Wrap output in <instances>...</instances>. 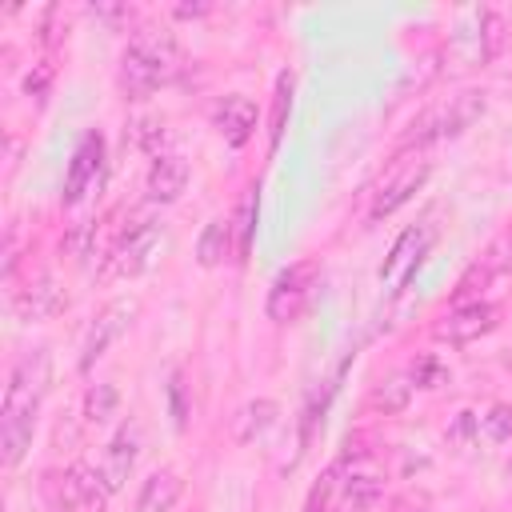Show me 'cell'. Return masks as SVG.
<instances>
[{"label":"cell","instance_id":"obj_20","mask_svg":"<svg viewBox=\"0 0 512 512\" xmlns=\"http://www.w3.org/2000/svg\"><path fill=\"white\" fill-rule=\"evenodd\" d=\"M428 240H432V228H408L400 240H396V248H392V256L384 260V268H380V276H396L400 272V264H412V252L420 256L424 248H428Z\"/></svg>","mask_w":512,"mask_h":512},{"label":"cell","instance_id":"obj_27","mask_svg":"<svg viewBox=\"0 0 512 512\" xmlns=\"http://www.w3.org/2000/svg\"><path fill=\"white\" fill-rule=\"evenodd\" d=\"M168 404H172L176 428H184L188 424V404H184V376L180 372H172V380H168Z\"/></svg>","mask_w":512,"mask_h":512},{"label":"cell","instance_id":"obj_22","mask_svg":"<svg viewBox=\"0 0 512 512\" xmlns=\"http://www.w3.org/2000/svg\"><path fill=\"white\" fill-rule=\"evenodd\" d=\"M116 408H120V392H116L112 384H92V388H88V396H84V416H88L92 424H104L108 416H116Z\"/></svg>","mask_w":512,"mask_h":512},{"label":"cell","instance_id":"obj_28","mask_svg":"<svg viewBox=\"0 0 512 512\" xmlns=\"http://www.w3.org/2000/svg\"><path fill=\"white\" fill-rule=\"evenodd\" d=\"M476 424H480V420H476L472 412H460V416H456V424L448 428V440H452V444H468V440H472V432H476Z\"/></svg>","mask_w":512,"mask_h":512},{"label":"cell","instance_id":"obj_18","mask_svg":"<svg viewBox=\"0 0 512 512\" xmlns=\"http://www.w3.org/2000/svg\"><path fill=\"white\" fill-rule=\"evenodd\" d=\"M228 244H232V224L228 220H208L204 232H200V240H196L200 268H216L228 256Z\"/></svg>","mask_w":512,"mask_h":512},{"label":"cell","instance_id":"obj_23","mask_svg":"<svg viewBox=\"0 0 512 512\" xmlns=\"http://www.w3.org/2000/svg\"><path fill=\"white\" fill-rule=\"evenodd\" d=\"M480 428L492 444H504L512 440V404H492L484 416H480Z\"/></svg>","mask_w":512,"mask_h":512},{"label":"cell","instance_id":"obj_29","mask_svg":"<svg viewBox=\"0 0 512 512\" xmlns=\"http://www.w3.org/2000/svg\"><path fill=\"white\" fill-rule=\"evenodd\" d=\"M92 12H96L100 20H112V24H116V20H128V16H132V8H124V4H96Z\"/></svg>","mask_w":512,"mask_h":512},{"label":"cell","instance_id":"obj_2","mask_svg":"<svg viewBox=\"0 0 512 512\" xmlns=\"http://www.w3.org/2000/svg\"><path fill=\"white\" fill-rule=\"evenodd\" d=\"M180 68V48L172 40L168 28L160 24H140L120 56V92L128 100H144L152 96L160 84H168Z\"/></svg>","mask_w":512,"mask_h":512},{"label":"cell","instance_id":"obj_30","mask_svg":"<svg viewBox=\"0 0 512 512\" xmlns=\"http://www.w3.org/2000/svg\"><path fill=\"white\" fill-rule=\"evenodd\" d=\"M208 12V4H180L176 8V16H204Z\"/></svg>","mask_w":512,"mask_h":512},{"label":"cell","instance_id":"obj_25","mask_svg":"<svg viewBox=\"0 0 512 512\" xmlns=\"http://www.w3.org/2000/svg\"><path fill=\"white\" fill-rule=\"evenodd\" d=\"M480 28H484L480 32V52H484V60H492L504 44V20L496 12H480Z\"/></svg>","mask_w":512,"mask_h":512},{"label":"cell","instance_id":"obj_16","mask_svg":"<svg viewBox=\"0 0 512 512\" xmlns=\"http://www.w3.org/2000/svg\"><path fill=\"white\" fill-rule=\"evenodd\" d=\"M276 416H280L276 400H248V404L232 416V436H236V444H252V440H260V436L276 424Z\"/></svg>","mask_w":512,"mask_h":512},{"label":"cell","instance_id":"obj_13","mask_svg":"<svg viewBox=\"0 0 512 512\" xmlns=\"http://www.w3.org/2000/svg\"><path fill=\"white\" fill-rule=\"evenodd\" d=\"M184 188H188V164L172 152L156 156L152 168H148V200L152 204H172V200H180Z\"/></svg>","mask_w":512,"mask_h":512},{"label":"cell","instance_id":"obj_26","mask_svg":"<svg viewBox=\"0 0 512 512\" xmlns=\"http://www.w3.org/2000/svg\"><path fill=\"white\" fill-rule=\"evenodd\" d=\"M48 88H52V64H48V60H40V64H32V72L24 76V92H28V96H36V100H44V96H48Z\"/></svg>","mask_w":512,"mask_h":512},{"label":"cell","instance_id":"obj_31","mask_svg":"<svg viewBox=\"0 0 512 512\" xmlns=\"http://www.w3.org/2000/svg\"><path fill=\"white\" fill-rule=\"evenodd\" d=\"M508 472H512V464H508Z\"/></svg>","mask_w":512,"mask_h":512},{"label":"cell","instance_id":"obj_12","mask_svg":"<svg viewBox=\"0 0 512 512\" xmlns=\"http://www.w3.org/2000/svg\"><path fill=\"white\" fill-rule=\"evenodd\" d=\"M136 456H140V428L136 424H124L112 440H108V452H104V480H108V488L116 492L128 476H132V468H136Z\"/></svg>","mask_w":512,"mask_h":512},{"label":"cell","instance_id":"obj_11","mask_svg":"<svg viewBox=\"0 0 512 512\" xmlns=\"http://www.w3.org/2000/svg\"><path fill=\"white\" fill-rule=\"evenodd\" d=\"M64 304H68V300H64V288H60L52 276H40V280H32L24 292L12 296V308H16L20 320H48V316H56Z\"/></svg>","mask_w":512,"mask_h":512},{"label":"cell","instance_id":"obj_17","mask_svg":"<svg viewBox=\"0 0 512 512\" xmlns=\"http://www.w3.org/2000/svg\"><path fill=\"white\" fill-rule=\"evenodd\" d=\"M412 376L408 372H392V376H384L376 388H372V408L376 412H384V416H392V412H404L408 408V400H412Z\"/></svg>","mask_w":512,"mask_h":512},{"label":"cell","instance_id":"obj_4","mask_svg":"<svg viewBox=\"0 0 512 512\" xmlns=\"http://www.w3.org/2000/svg\"><path fill=\"white\" fill-rule=\"evenodd\" d=\"M48 488H56V508L64 512H104L108 508V480L104 472H96L92 464H72L60 476H48Z\"/></svg>","mask_w":512,"mask_h":512},{"label":"cell","instance_id":"obj_24","mask_svg":"<svg viewBox=\"0 0 512 512\" xmlns=\"http://www.w3.org/2000/svg\"><path fill=\"white\" fill-rule=\"evenodd\" d=\"M408 376H412L416 388H440V384H448V368H444L436 356H420Z\"/></svg>","mask_w":512,"mask_h":512},{"label":"cell","instance_id":"obj_9","mask_svg":"<svg viewBox=\"0 0 512 512\" xmlns=\"http://www.w3.org/2000/svg\"><path fill=\"white\" fill-rule=\"evenodd\" d=\"M100 168H104V136L84 132V140L76 144V152L68 160V172H64V192H60L64 204H80L88 196V188H96Z\"/></svg>","mask_w":512,"mask_h":512},{"label":"cell","instance_id":"obj_6","mask_svg":"<svg viewBox=\"0 0 512 512\" xmlns=\"http://www.w3.org/2000/svg\"><path fill=\"white\" fill-rule=\"evenodd\" d=\"M160 240H164L160 220L136 216V220L120 232V240H116V248H112V272H116V276H140V272L152 264Z\"/></svg>","mask_w":512,"mask_h":512},{"label":"cell","instance_id":"obj_21","mask_svg":"<svg viewBox=\"0 0 512 512\" xmlns=\"http://www.w3.org/2000/svg\"><path fill=\"white\" fill-rule=\"evenodd\" d=\"M288 108H292V76L280 72L276 80V92H272V124H268V148L280 144L284 136V124H288Z\"/></svg>","mask_w":512,"mask_h":512},{"label":"cell","instance_id":"obj_7","mask_svg":"<svg viewBox=\"0 0 512 512\" xmlns=\"http://www.w3.org/2000/svg\"><path fill=\"white\" fill-rule=\"evenodd\" d=\"M496 328V308L488 300H468V304H452L436 324H432V336L440 344H452V348H464L480 336H488Z\"/></svg>","mask_w":512,"mask_h":512},{"label":"cell","instance_id":"obj_8","mask_svg":"<svg viewBox=\"0 0 512 512\" xmlns=\"http://www.w3.org/2000/svg\"><path fill=\"white\" fill-rule=\"evenodd\" d=\"M132 316H136V300H112V304H104L96 312V320H92V328L84 336V348H80V368L84 372L124 336V328L132 324Z\"/></svg>","mask_w":512,"mask_h":512},{"label":"cell","instance_id":"obj_10","mask_svg":"<svg viewBox=\"0 0 512 512\" xmlns=\"http://www.w3.org/2000/svg\"><path fill=\"white\" fill-rule=\"evenodd\" d=\"M212 128H216V132L224 136V144H232V148L248 144L252 132H256V104H252L248 96H240V92L220 96V100L212 104Z\"/></svg>","mask_w":512,"mask_h":512},{"label":"cell","instance_id":"obj_1","mask_svg":"<svg viewBox=\"0 0 512 512\" xmlns=\"http://www.w3.org/2000/svg\"><path fill=\"white\" fill-rule=\"evenodd\" d=\"M48 376H52V364H48L44 348L24 352L8 372V388H4V404H0V460H4V468H16L32 444V428H36L40 400L48 392Z\"/></svg>","mask_w":512,"mask_h":512},{"label":"cell","instance_id":"obj_14","mask_svg":"<svg viewBox=\"0 0 512 512\" xmlns=\"http://www.w3.org/2000/svg\"><path fill=\"white\" fill-rule=\"evenodd\" d=\"M424 180H428V164H424V160H420V164L400 168V172H396V176H392V180H388V184L376 192V200H372V212H368V216H372V220L392 216V212H396L404 200H412V192H416Z\"/></svg>","mask_w":512,"mask_h":512},{"label":"cell","instance_id":"obj_15","mask_svg":"<svg viewBox=\"0 0 512 512\" xmlns=\"http://www.w3.org/2000/svg\"><path fill=\"white\" fill-rule=\"evenodd\" d=\"M180 492H184L180 472L160 468V472H152V476L140 484L136 512H172V508H176V500H180Z\"/></svg>","mask_w":512,"mask_h":512},{"label":"cell","instance_id":"obj_5","mask_svg":"<svg viewBox=\"0 0 512 512\" xmlns=\"http://www.w3.org/2000/svg\"><path fill=\"white\" fill-rule=\"evenodd\" d=\"M316 272H320L316 260H296V264H288L272 280V288H268V316L276 324H288V320H296L304 312V304L312 300V288H316Z\"/></svg>","mask_w":512,"mask_h":512},{"label":"cell","instance_id":"obj_19","mask_svg":"<svg viewBox=\"0 0 512 512\" xmlns=\"http://www.w3.org/2000/svg\"><path fill=\"white\" fill-rule=\"evenodd\" d=\"M260 188L256 184H248L244 188V196H240V204H236V220H228L232 224V236H236V260H244L248 256V248H252V228H256V208H260V196H256Z\"/></svg>","mask_w":512,"mask_h":512},{"label":"cell","instance_id":"obj_3","mask_svg":"<svg viewBox=\"0 0 512 512\" xmlns=\"http://www.w3.org/2000/svg\"><path fill=\"white\" fill-rule=\"evenodd\" d=\"M480 112H484V92H456V96H448V100L424 108V112L412 120V128H408V136H404V148H424V144H432V140L460 136Z\"/></svg>","mask_w":512,"mask_h":512}]
</instances>
